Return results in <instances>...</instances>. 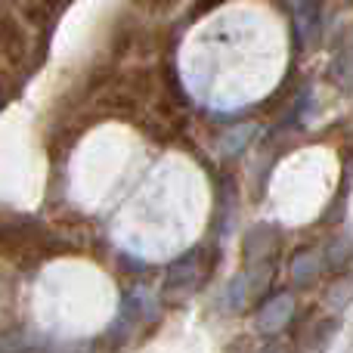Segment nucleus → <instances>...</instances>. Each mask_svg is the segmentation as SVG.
I'll use <instances>...</instances> for the list:
<instances>
[{
  "instance_id": "obj_1",
  "label": "nucleus",
  "mask_w": 353,
  "mask_h": 353,
  "mask_svg": "<svg viewBox=\"0 0 353 353\" xmlns=\"http://www.w3.org/2000/svg\"><path fill=\"white\" fill-rule=\"evenodd\" d=\"M288 313H292V298H285V294H282V298L270 301L267 310H263V316H261V329L276 332L279 325L288 323Z\"/></svg>"
}]
</instances>
